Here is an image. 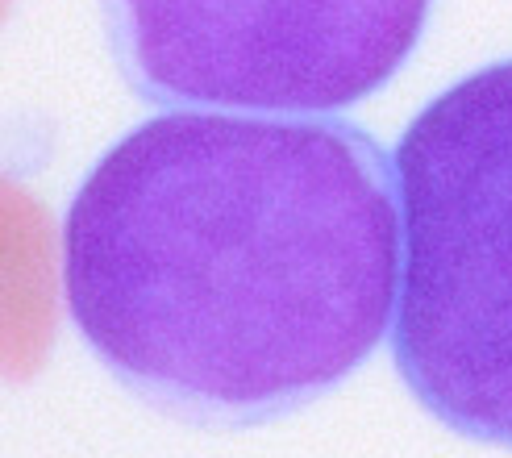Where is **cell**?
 I'll use <instances>...</instances> for the list:
<instances>
[{"label": "cell", "instance_id": "3957f363", "mask_svg": "<svg viewBox=\"0 0 512 458\" xmlns=\"http://www.w3.org/2000/svg\"><path fill=\"white\" fill-rule=\"evenodd\" d=\"M113 59L155 105L329 117L413 59L429 0H100Z\"/></svg>", "mask_w": 512, "mask_h": 458}, {"label": "cell", "instance_id": "7a4b0ae2", "mask_svg": "<svg viewBox=\"0 0 512 458\" xmlns=\"http://www.w3.org/2000/svg\"><path fill=\"white\" fill-rule=\"evenodd\" d=\"M396 188V367L454 434L512 450V59L463 75L413 117Z\"/></svg>", "mask_w": 512, "mask_h": 458}, {"label": "cell", "instance_id": "6da1fadb", "mask_svg": "<svg viewBox=\"0 0 512 458\" xmlns=\"http://www.w3.org/2000/svg\"><path fill=\"white\" fill-rule=\"evenodd\" d=\"M396 159L350 121L171 109L109 146L63 221V296L121 388L204 425L300 413L400 296Z\"/></svg>", "mask_w": 512, "mask_h": 458}]
</instances>
